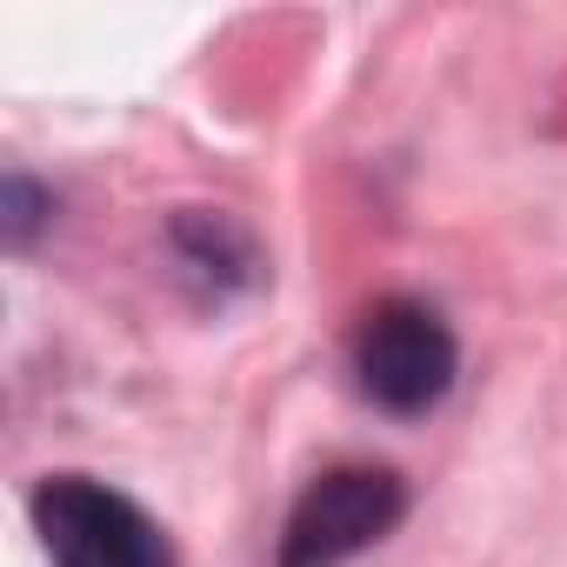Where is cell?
<instances>
[{"mask_svg":"<svg viewBox=\"0 0 567 567\" xmlns=\"http://www.w3.org/2000/svg\"><path fill=\"white\" fill-rule=\"evenodd\" d=\"M34 527L54 567H167L161 527L107 481L61 474L34 494Z\"/></svg>","mask_w":567,"mask_h":567,"instance_id":"cell-1","label":"cell"},{"mask_svg":"<svg viewBox=\"0 0 567 567\" xmlns=\"http://www.w3.org/2000/svg\"><path fill=\"white\" fill-rule=\"evenodd\" d=\"M354 374L388 414H421L454 388V334L421 301H381L354 334Z\"/></svg>","mask_w":567,"mask_h":567,"instance_id":"cell-3","label":"cell"},{"mask_svg":"<svg viewBox=\"0 0 567 567\" xmlns=\"http://www.w3.org/2000/svg\"><path fill=\"white\" fill-rule=\"evenodd\" d=\"M408 514V487L388 467H334L321 474L280 534V567H341L348 554L374 547Z\"/></svg>","mask_w":567,"mask_h":567,"instance_id":"cell-2","label":"cell"},{"mask_svg":"<svg viewBox=\"0 0 567 567\" xmlns=\"http://www.w3.org/2000/svg\"><path fill=\"white\" fill-rule=\"evenodd\" d=\"M0 194H8V200H0V207H8V214H0V227H8V247H28V234H34L41 214H48V194H41L28 174H8V187H0Z\"/></svg>","mask_w":567,"mask_h":567,"instance_id":"cell-4","label":"cell"}]
</instances>
